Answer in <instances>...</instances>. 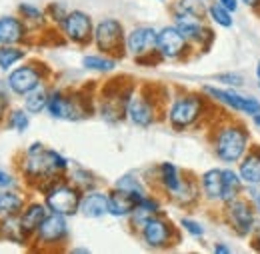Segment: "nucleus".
<instances>
[{
  "label": "nucleus",
  "mask_w": 260,
  "mask_h": 254,
  "mask_svg": "<svg viewBox=\"0 0 260 254\" xmlns=\"http://www.w3.org/2000/svg\"><path fill=\"white\" fill-rule=\"evenodd\" d=\"M70 166V160L62 152L48 148L40 140L30 142L16 158L18 176L32 192H40V188H44L50 180L66 176Z\"/></svg>",
  "instance_id": "nucleus-1"
},
{
  "label": "nucleus",
  "mask_w": 260,
  "mask_h": 254,
  "mask_svg": "<svg viewBox=\"0 0 260 254\" xmlns=\"http://www.w3.org/2000/svg\"><path fill=\"white\" fill-rule=\"evenodd\" d=\"M208 142L218 162L226 166H236L252 146V134L242 120L218 118L210 124Z\"/></svg>",
  "instance_id": "nucleus-2"
},
{
  "label": "nucleus",
  "mask_w": 260,
  "mask_h": 254,
  "mask_svg": "<svg viewBox=\"0 0 260 254\" xmlns=\"http://www.w3.org/2000/svg\"><path fill=\"white\" fill-rule=\"evenodd\" d=\"M214 106L216 104L202 90H182L168 100L164 108V120L174 132H188L202 126Z\"/></svg>",
  "instance_id": "nucleus-3"
},
{
  "label": "nucleus",
  "mask_w": 260,
  "mask_h": 254,
  "mask_svg": "<svg viewBox=\"0 0 260 254\" xmlns=\"http://www.w3.org/2000/svg\"><path fill=\"white\" fill-rule=\"evenodd\" d=\"M46 114L52 120H64V122H80L96 114V98L88 96L82 88H62V86H50Z\"/></svg>",
  "instance_id": "nucleus-4"
},
{
  "label": "nucleus",
  "mask_w": 260,
  "mask_h": 254,
  "mask_svg": "<svg viewBox=\"0 0 260 254\" xmlns=\"http://www.w3.org/2000/svg\"><path fill=\"white\" fill-rule=\"evenodd\" d=\"M38 194L42 196V200L50 212L62 214L68 218L78 216L82 190L74 182H70L68 176H58V178L50 180L44 188H40Z\"/></svg>",
  "instance_id": "nucleus-5"
},
{
  "label": "nucleus",
  "mask_w": 260,
  "mask_h": 254,
  "mask_svg": "<svg viewBox=\"0 0 260 254\" xmlns=\"http://www.w3.org/2000/svg\"><path fill=\"white\" fill-rule=\"evenodd\" d=\"M164 108L162 98L152 94V88L136 86L126 106V120L136 128H150L164 116Z\"/></svg>",
  "instance_id": "nucleus-6"
},
{
  "label": "nucleus",
  "mask_w": 260,
  "mask_h": 254,
  "mask_svg": "<svg viewBox=\"0 0 260 254\" xmlns=\"http://www.w3.org/2000/svg\"><path fill=\"white\" fill-rule=\"evenodd\" d=\"M70 218L56 214V212H48V216L42 220L38 226V230L32 236V250L38 252H58L66 250V244L70 240Z\"/></svg>",
  "instance_id": "nucleus-7"
},
{
  "label": "nucleus",
  "mask_w": 260,
  "mask_h": 254,
  "mask_svg": "<svg viewBox=\"0 0 260 254\" xmlns=\"http://www.w3.org/2000/svg\"><path fill=\"white\" fill-rule=\"evenodd\" d=\"M136 234H138L140 242L150 250H168V248H174L176 244H180V240H182L180 226L172 223L164 212L148 218Z\"/></svg>",
  "instance_id": "nucleus-8"
},
{
  "label": "nucleus",
  "mask_w": 260,
  "mask_h": 254,
  "mask_svg": "<svg viewBox=\"0 0 260 254\" xmlns=\"http://www.w3.org/2000/svg\"><path fill=\"white\" fill-rule=\"evenodd\" d=\"M52 78L50 68L40 60H24L6 72V86L12 96H22L32 92L34 88L48 84Z\"/></svg>",
  "instance_id": "nucleus-9"
},
{
  "label": "nucleus",
  "mask_w": 260,
  "mask_h": 254,
  "mask_svg": "<svg viewBox=\"0 0 260 254\" xmlns=\"http://www.w3.org/2000/svg\"><path fill=\"white\" fill-rule=\"evenodd\" d=\"M134 90H136L134 82L128 84L108 82L102 88V94L96 98V114L108 124H118L126 120V106Z\"/></svg>",
  "instance_id": "nucleus-10"
},
{
  "label": "nucleus",
  "mask_w": 260,
  "mask_h": 254,
  "mask_svg": "<svg viewBox=\"0 0 260 254\" xmlns=\"http://www.w3.org/2000/svg\"><path fill=\"white\" fill-rule=\"evenodd\" d=\"M170 18H172V24L180 30V34L192 44L194 52H208L210 50L216 34L206 18L186 14L180 10H172V8H170Z\"/></svg>",
  "instance_id": "nucleus-11"
},
{
  "label": "nucleus",
  "mask_w": 260,
  "mask_h": 254,
  "mask_svg": "<svg viewBox=\"0 0 260 254\" xmlns=\"http://www.w3.org/2000/svg\"><path fill=\"white\" fill-rule=\"evenodd\" d=\"M92 46L98 52L114 56L120 60L126 54V28H124L122 20L112 18V16L98 20L96 26H94Z\"/></svg>",
  "instance_id": "nucleus-12"
},
{
  "label": "nucleus",
  "mask_w": 260,
  "mask_h": 254,
  "mask_svg": "<svg viewBox=\"0 0 260 254\" xmlns=\"http://www.w3.org/2000/svg\"><path fill=\"white\" fill-rule=\"evenodd\" d=\"M220 216H222V223L226 224L238 238H250L260 220L258 212L254 210V206L250 204V200L244 194L224 206H220Z\"/></svg>",
  "instance_id": "nucleus-13"
},
{
  "label": "nucleus",
  "mask_w": 260,
  "mask_h": 254,
  "mask_svg": "<svg viewBox=\"0 0 260 254\" xmlns=\"http://www.w3.org/2000/svg\"><path fill=\"white\" fill-rule=\"evenodd\" d=\"M216 106H222L230 112L242 114V116H254L260 112V100L256 96L242 94L238 88H226L220 84H202L200 88Z\"/></svg>",
  "instance_id": "nucleus-14"
},
{
  "label": "nucleus",
  "mask_w": 260,
  "mask_h": 254,
  "mask_svg": "<svg viewBox=\"0 0 260 254\" xmlns=\"http://www.w3.org/2000/svg\"><path fill=\"white\" fill-rule=\"evenodd\" d=\"M156 34L158 28L150 24L132 26L130 30H126V54L140 66L162 62L156 54Z\"/></svg>",
  "instance_id": "nucleus-15"
},
{
  "label": "nucleus",
  "mask_w": 260,
  "mask_h": 254,
  "mask_svg": "<svg viewBox=\"0 0 260 254\" xmlns=\"http://www.w3.org/2000/svg\"><path fill=\"white\" fill-rule=\"evenodd\" d=\"M94 26H96V22L88 12H84L80 8H72V10H68L62 24L58 26V30H60L66 42L84 48V46L92 44Z\"/></svg>",
  "instance_id": "nucleus-16"
},
{
  "label": "nucleus",
  "mask_w": 260,
  "mask_h": 254,
  "mask_svg": "<svg viewBox=\"0 0 260 254\" xmlns=\"http://www.w3.org/2000/svg\"><path fill=\"white\" fill-rule=\"evenodd\" d=\"M194 52L192 44L180 34V30L170 22L158 28L156 34V54L162 62H176L184 60Z\"/></svg>",
  "instance_id": "nucleus-17"
},
{
  "label": "nucleus",
  "mask_w": 260,
  "mask_h": 254,
  "mask_svg": "<svg viewBox=\"0 0 260 254\" xmlns=\"http://www.w3.org/2000/svg\"><path fill=\"white\" fill-rule=\"evenodd\" d=\"M150 186H156V190L170 198L184 182V170H180L174 162L164 160L152 168V178H148Z\"/></svg>",
  "instance_id": "nucleus-18"
},
{
  "label": "nucleus",
  "mask_w": 260,
  "mask_h": 254,
  "mask_svg": "<svg viewBox=\"0 0 260 254\" xmlns=\"http://www.w3.org/2000/svg\"><path fill=\"white\" fill-rule=\"evenodd\" d=\"M32 28L18 14L0 16V44H28Z\"/></svg>",
  "instance_id": "nucleus-19"
},
{
  "label": "nucleus",
  "mask_w": 260,
  "mask_h": 254,
  "mask_svg": "<svg viewBox=\"0 0 260 254\" xmlns=\"http://www.w3.org/2000/svg\"><path fill=\"white\" fill-rule=\"evenodd\" d=\"M162 212H164V204H162V200H160V196H158L156 192L150 190L148 194H144V196L136 202L132 214L128 216L130 228H132L134 232H138L148 218H152V216H156V214H162Z\"/></svg>",
  "instance_id": "nucleus-20"
},
{
  "label": "nucleus",
  "mask_w": 260,
  "mask_h": 254,
  "mask_svg": "<svg viewBox=\"0 0 260 254\" xmlns=\"http://www.w3.org/2000/svg\"><path fill=\"white\" fill-rule=\"evenodd\" d=\"M78 214L88 220H100V218L110 216L108 214V190H102L96 186V188L82 192Z\"/></svg>",
  "instance_id": "nucleus-21"
},
{
  "label": "nucleus",
  "mask_w": 260,
  "mask_h": 254,
  "mask_svg": "<svg viewBox=\"0 0 260 254\" xmlns=\"http://www.w3.org/2000/svg\"><path fill=\"white\" fill-rule=\"evenodd\" d=\"M198 184L202 192V200L206 204H212V206L222 204V168L220 166H212L202 174H198Z\"/></svg>",
  "instance_id": "nucleus-22"
},
{
  "label": "nucleus",
  "mask_w": 260,
  "mask_h": 254,
  "mask_svg": "<svg viewBox=\"0 0 260 254\" xmlns=\"http://www.w3.org/2000/svg\"><path fill=\"white\" fill-rule=\"evenodd\" d=\"M174 206L182 208V210H192L202 202V192H200V184H198V176L192 172H184V182L178 190L174 192L168 198Z\"/></svg>",
  "instance_id": "nucleus-23"
},
{
  "label": "nucleus",
  "mask_w": 260,
  "mask_h": 254,
  "mask_svg": "<svg viewBox=\"0 0 260 254\" xmlns=\"http://www.w3.org/2000/svg\"><path fill=\"white\" fill-rule=\"evenodd\" d=\"M48 208H46V204H44V200L40 198V200H36V198H28V202L24 204V208L20 210V214H18V218H20V224H22V228H24V232L30 236V240H32L34 232L38 230V226L42 224V220L48 216Z\"/></svg>",
  "instance_id": "nucleus-24"
},
{
  "label": "nucleus",
  "mask_w": 260,
  "mask_h": 254,
  "mask_svg": "<svg viewBox=\"0 0 260 254\" xmlns=\"http://www.w3.org/2000/svg\"><path fill=\"white\" fill-rule=\"evenodd\" d=\"M0 242L14 244V246H30V236L24 232L18 214L14 216H0Z\"/></svg>",
  "instance_id": "nucleus-25"
},
{
  "label": "nucleus",
  "mask_w": 260,
  "mask_h": 254,
  "mask_svg": "<svg viewBox=\"0 0 260 254\" xmlns=\"http://www.w3.org/2000/svg\"><path fill=\"white\" fill-rule=\"evenodd\" d=\"M236 170L246 186H260V144H252L242 160L236 164Z\"/></svg>",
  "instance_id": "nucleus-26"
},
{
  "label": "nucleus",
  "mask_w": 260,
  "mask_h": 254,
  "mask_svg": "<svg viewBox=\"0 0 260 254\" xmlns=\"http://www.w3.org/2000/svg\"><path fill=\"white\" fill-rule=\"evenodd\" d=\"M112 188H118V190L130 194L136 202H138L144 194H148V192L152 190L150 182H148L140 172H124V174H120V176L114 180Z\"/></svg>",
  "instance_id": "nucleus-27"
},
{
  "label": "nucleus",
  "mask_w": 260,
  "mask_h": 254,
  "mask_svg": "<svg viewBox=\"0 0 260 254\" xmlns=\"http://www.w3.org/2000/svg\"><path fill=\"white\" fill-rule=\"evenodd\" d=\"M244 188H246V184L240 178L238 170L234 166H224L222 168V204L220 206L240 198L244 194Z\"/></svg>",
  "instance_id": "nucleus-28"
},
{
  "label": "nucleus",
  "mask_w": 260,
  "mask_h": 254,
  "mask_svg": "<svg viewBox=\"0 0 260 254\" xmlns=\"http://www.w3.org/2000/svg\"><path fill=\"white\" fill-rule=\"evenodd\" d=\"M134 206H136V200L130 194L118 190V188L108 190V214L112 218H128Z\"/></svg>",
  "instance_id": "nucleus-29"
},
{
  "label": "nucleus",
  "mask_w": 260,
  "mask_h": 254,
  "mask_svg": "<svg viewBox=\"0 0 260 254\" xmlns=\"http://www.w3.org/2000/svg\"><path fill=\"white\" fill-rule=\"evenodd\" d=\"M28 196L18 188H0V216H14L20 214Z\"/></svg>",
  "instance_id": "nucleus-30"
},
{
  "label": "nucleus",
  "mask_w": 260,
  "mask_h": 254,
  "mask_svg": "<svg viewBox=\"0 0 260 254\" xmlns=\"http://www.w3.org/2000/svg\"><path fill=\"white\" fill-rule=\"evenodd\" d=\"M16 14L36 30H46L50 24H48V18H46V10L40 8L38 4L34 2H20L18 8H16Z\"/></svg>",
  "instance_id": "nucleus-31"
},
{
  "label": "nucleus",
  "mask_w": 260,
  "mask_h": 254,
  "mask_svg": "<svg viewBox=\"0 0 260 254\" xmlns=\"http://www.w3.org/2000/svg\"><path fill=\"white\" fill-rule=\"evenodd\" d=\"M80 64L84 70L88 72H96V74H110L116 70L118 66V58L114 56H108V54H102V52H88L80 58Z\"/></svg>",
  "instance_id": "nucleus-32"
},
{
  "label": "nucleus",
  "mask_w": 260,
  "mask_h": 254,
  "mask_svg": "<svg viewBox=\"0 0 260 254\" xmlns=\"http://www.w3.org/2000/svg\"><path fill=\"white\" fill-rule=\"evenodd\" d=\"M28 58V46L26 44H6L0 46V72H10L14 66L24 62Z\"/></svg>",
  "instance_id": "nucleus-33"
},
{
  "label": "nucleus",
  "mask_w": 260,
  "mask_h": 254,
  "mask_svg": "<svg viewBox=\"0 0 260 254\" xmlns=\"http://www.w3.org/2000/svg\"><path fill=\"white\" fill-rule=\"evenodd\" d=\"M50 82L48 84H42L38 88H34L32 92L22 96V106L32 114L38 116L42 112H46V106H48V96H50Z\"/></svg>",
  "instance_id": "nucleus-34"
},
{
  "label": "nucleus",
  "mask_w": 260,
  "mask_h": 254,
  "mask_svg": "<svg viewBox=\"0 0 260 254\" xmlns=\"http://www.w3.org/2000/svg\"><path fill=\"white\" fill-rule=\"evenodd\" d=\"M32 124V114L24 108V106H10L8 114H6V120H4V128L6 130H12L16 134H24L28 132V128Z\"/></svg>",
  "instance_id": "nucleus-35"
},
{
  "label": "nucleus",
  "mask_w": 260,
  "mask_h": 254,
  "mask_svg": "<svg viewBox=\"0 0 260 254\" xmlns=\"http://www.w3.org/2000/svg\"><path fill=\"white\" fill-rule=\"evenodd\" d=\"M206 20L218 28H232L234 26V12H230L216 0H210L206 4Z\"/></svg>",
  "instance_id": "nucleus-36"
},
{
  "label": "nucleus",
  "mask_w": 260,
  "mask_h": 254,
  "mask_svg": "<svg viewBox=\"0 0 260 254\" xmlns=\"http://www.w3.org/2000/svg\"><path fill=\"white\" fill-rule=\"evenodd\" d=\"M68 178H70V182H74L80 190H90V188H96L98 186V176L90 170V168H84V166H78V164H74V166H70V170H68V174H66Z\"/></svg>",
  "instance_id": "nucleus-37"
},
{
  "label": "nucleus",
  "mask_w": 260,
  "mask_h": 254,
  "mask_svg": "<svg viewBox=\"0 0 260 254\" xmlns=\"http://www.w3.org/2000/svg\"><path fill=\"white\" fill-rule=\"evenodd\" d=\"M206 4L208 2H204V0H172L170 8L186 12V14H194L200 18H206Z\"/></svg>",
  "instance_id": "nucleus-38"
},
{
  "label": "nucleus",
  "mask_w": 260,
  "mask_h": 254,
  "mask_svg": "<svg viewBox=\"0 0 260 254\" xmlns=\"http://www.w3.org/2000/svg\"><path fill=\"white\" fill-rule=\"evenodd\" d=\"M178 226H180V230L184 234H188L194 240H204V236H206V226L194 216H182L178 220Z\"/></svg>",
  "instance_id": "nucleus-39"
},
{
  "label": "nucleus",
  "mask_w": 260,
  "mask_h": 254,
  "mask_svg": "<svg viewBox=\"0 0 260 254\" xmlns=\"http://www.w3.org/2000/svg\"><path fill=\"white\" fill-rule=\"evenodd\" d=\"M46 18H48V24L52 26V28H58L60 24H62V20L66 18V14H68V6H66L64 2H48L46 4Z\"/></svg>",
  "instance_id": "nucleus-40"
},
{
  "label": "nucleus",
  "mask_w": 260,
  "mask_h": 254,
  "mask_svg": "<svg viewBox=\"0 0 260 254\" xmlns=\"http://www.w3.org/2000/svg\"><path fill=\"white\" fill-rule=\"evenodd\" d=\"M216 84L226 86V88H242L246 80L240 72H222V74H216Z\"/></svg>",
  "instance_id": "nucleus-41"
},
{
  "label": "nucleus",
  "mask_w": 260,
  "mask_h": 254,
  "mask_svg": "<svg viewBox=\"0 0 260 254\" xmlns=\"http://www.w3.org/2000/svg\"><path fill=\"white\" fill-rule=\"evenodd\" d=\"M10 90L6 86V82H0V128L4 126V120H6V114L10 110Z\"/></svg>",
  "instance_id": "nucleus-42"
},
{
  "label": "nucleus",
  "mask_w": 260,
  "mask_h": 254,
  "mask_svg": "<svg viewBox=\"0 0 260 254\" xmlns=\"http://www.w3.org/2000/svg\"><path fill=\"white\" fill-rule=\"evenodd\" d=\"M244 196L250 200V204L254 206V210L260 216V186H246L244 188Z\"/></svg>",
  "instance_id": "nucleus-43"
},
{
  "label": "nucleus",
  "mask_w": 260,
  "mask_h": 254,
  "mask_svg": "<svg viewBox=\"0 0 260 254\" xmlns=\"http://www.w3.org/2000/svg\"><path fill=\"white\" fill-rule=\"evenodd\" d=\"M0 188H18V180L8 170L0 168Z\"/></svg>",
  "instance_id": "nucleus-44"
},
{
  "label": "nucleus",
  "mask_w": 260,
  "mask_h": 254,
  "mask_svg": "<svg viewBox=\"0 0 260 254\" xmlns=\"http://www.w3.org/2000/svg\"><path fill=\"white\" fill-rule=\"evenodd\" d=\"M212 252L214 254H232V246H230L228 242L218 240V242H214V244H212Z\"/></svg>",
  "instance_id": "nucleus-45"
},
{
  "label": "nucleus",
  "mask_w": 260,
  "mask_h": 254,
  "mask_svg": "<svg viewBox=\"0 0 260 254\" xmlns=\"http://www.w3.org/2000/svg\"><path fill=\"white\" fill-rule=\"evenodd\" d=\"M250 246H252L256 252H260V220H258V224H256V228H254V232H252V236H250Z\"/></svg>",
  "instance_id": "nucleus-46"
},
{
  "label": "nucleus",
  "mask_w": 260,
  "mask_h": 254,
  "mask_svg": "<svg viewBox=\"0 0 260 254\" xmlns=\"http://www.w3.org/2000/svg\"><path fill=\"white\" fill-rule=\"evenodd\" d=\"M216 2H218V4H222L224 8H228V10H230V12H234V14H236V12H238V8H240V0H216Z\"/></svg>",
  "instance_id": "nucleus-47"
},
{
  "label": "nucleus",
  "mask_w": 260,
  "mask_h": 254,
  "mask_svg": "<svg viewBox=\"0 0 260 254\" xmlns=\"http://www.w3.org/2000/svg\"><path fill=\"white\" fill-rule=\"evenodd\" d=\"M240 4L250 8L254 14H260V0H240Z\"/></svg>",
  "instance_id": "nucleus-48"
},
{
  "label": "nucleus",
  "mask_w": 260,
  "mask_h": 254,
  "mask_svg": "<svg viewBox=\"0 0 260 254\" xmlns=\"http://www.w3.org/2000/svg\"><path fill=\"white\" fill-rule=\"evenodd\" d=\"M68 252L70 254H90V248H88V246H70Z\"/></svg>",
  "instance_id": "nucleus-49"
},
{
  "label": "nucleus",
  "mask_w": 260,
  "mask_h": 254,
  "mask_svg": "<svg viewBox=\"0 0 260 254\" xmlns=\"http://www.w3.org/2000/svg\"><path fill=\"white\" fill-rule=\"evenodd\" d=\"M250 120H252V124H254V126L260 130V112H256L254 116H250Z\"/></svg>",
  "instance_id": "nucleus-50"
},
{
  "label": "nucleus",
  "mask_w": 260,
  "mask_h": 254,
  "mask_svg": "<svg viewBox=\"0 0 260 254\" xmlns=\"http://www.w3.org/2000/svg\"><path fill=\"white\" fill-rule=\"evenodd\" d=\"M254 76H256V80L260 82V58L258 62H256V66H254Z\"/></svg>",
  "instance_id": "nucleus-51"
},
{
  "label": "nucleus",
  "mask_w": 260,
  "mask_h": 254,
  "mask_svg": "<svg viewBox=\"0 0 260 254\" xmlns=\"http://www.w3.org/2000/svg\"><path fill=\"white\" fill-rule=\"evenodd\" d=\"M204 2H210V0H204Z\"/></svg>",
  "instance_id": "nucleus-52"
},
{
  "label": "nucleus",
  "mask_w": 260,
  "mask_h": 254,
  "mask_svg": "<svg viewBox=\"0 0 260 254\" xmlns=\"http://www.w3.org/2000/svg\"><path fill=\"white\" fill-rule=\"evenodd\" d=\"M258 88H260V82H258Z\"/></svg>",
  "instance_id": "nucleus-53"
},
{
  "label": "nucleus",
  "mask_w": 260,
  "mask_h": 254,
  "mask_svg": "<svg viewBox=\"0 0 260 254\" xmlns=\"http://www.w3.org/2000/svg\"><path fill=\"white\" fill-rule=\"evenodd\" d=\"M0 46H2V44H0Z\"/></svg>",
  "instance_id": "nucleus-54"
}]
</instances>
